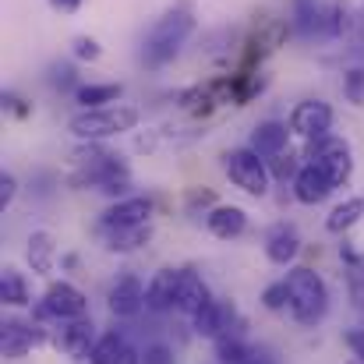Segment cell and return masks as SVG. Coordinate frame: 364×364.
Masks as SVG:
<instances>
[{"label":"cell","mask_w":364,"mask_h":364,"mask_svg":"<svg viewBox=\"0 0 364 364\" xmlns=\"http://www.w3.org/2000/svg\"><path fill=\"white\" fill-rule=\"evenodd\" d=\"M191 32H195V14H191L188 7H170L166 14H159V18L149 25V32H145V39H141V50H138V60H141L145 68H163V64H170V60L181 53V46L188 43Z\"/></svg>","instance_id":"1"},{"label":"cell","mask_w":364,"mask_h":364,"mask_svg":"<svg viewBox=\"0 0 364 364\" xmlns=\"http://www.w3.org/2000/svg\"><path fill=\"white\" fill-rule=\"evenodd\" d=\"M141 124V110L127 107V103H110V107H89L68 117V131L78 141H110L117 134L138 131Z\"/></svg>","instance_id":"2"},{"label":"cell","mask_w":364,"mask_h":364,"mask_svg":"<svg viewBox=\"0 0 364 364\" xmlns=\"http://www.w3.org/2000/svg\"><path fill=\"white\" fill-rule=\"evenodd\" d=\"M287 294H290V304H287V315L297 322V326H318L329 311V287L326 279L308 269V265H294L287 272Z\"/></svg>","instance_id":"3"},{"label":"cell","mask_w":364,"mask_h":364,"mask_svg":"<svg viewBox=\"0 0 364 364\" xmlns=\"http://www.w3.org/2000/svg\"><path fill=\"white\" fill-rule=\"evenodd\" d=\"M220 159H223V173L230 177V184H234V188H241L247 198H265V195H269V188H272L269 163H265L251 145L227 149Z\"/></svg>","instance_id":"4"},{"label":"cell","mask_w":364,"mask_h":364,"mask_svg":"<svg viewBox=\"0 0 364 364\" xmlns=\"http://www.w3.org/2000/svg\"><path fill=\"white\" fill-rule=\"evenodd\" d=\"M304 159H308V163H318L336 188H343V184L354 177V149H350L347 138H340V134H333V131L322 134V138H308Z\"/></svg>","instance_id":"5"},{"label":"cell","mask_w":364,"mask_h":364,"mask_svg":"<svg viewBox=\"0 0 364 364\" xmlns=\"http://www.w3.org/2000/svg\"><path fill=\"white\" fill-rule=\"evenodd\" d=\"M82 315H89V297L68 279H53L36 304V322H68Z\"/></svg>","instance_id":"6"},{"label":"cell","mask_w":364,"mask_h":364,"mask_svg":"<svg viewBox=\"0 0 364 364\" xmlns=\"http://www.w3.org/2000/svg\"><path fill=\"white\" fill-rule=\"evenodd\" d=\"M96 340H100V336H96V326H92L89 315L57 322V329H53V336H50V343H53L64 358H71V361H85V358L92 354Z\"/></svg>","instance_id":"7"},{"label":"cell","mask_w":364,"mask_h":364,"mask_svg":"<svg viewBox=\"0 0 364 364\" xmlns=\"http://www.w3.org/2000/svg\"><path fill=\"white\" fill-rule=\"evenodd\" d=\"M50 340L43 322H21V318H4L0 326V354L7 361H18L25 354H32L36 347H43Z\"/></svg>","instance_id":"8"},{"label":"cell","mask_w":364,"mask_h":364,"mask_svg":"<svg viewBox=\"0 0 364 364\" xmlns=\"http://www.w3.org/2000/svg\"><path fill=\"white\" fill-rule=\"evenodd\" d=\"M333 121H336V114H333V107L326 103V100H301L294 110H290V131L297 134V138H322V134H329L333 131Z\"/></svg>","instance_id":"9"},{"label":"cell","mask_w":364,"mask_h":364,"mask_svg":"<svg viewBox=\"0 0 364 364\" xmlns=\"http://www.w3.org/2000/svg\"><path fill=\"white\" fill-rule=\"evenodd\" d=\"M107 308H110L114 318H134V315H141V308H145V283L134 272H121L110 283Z\"/></svg>","instance_id":"10"},{"label":"cell","mask_w":364,"mask_h":364,"mask_svg":"<svg viewBox=\"0 0 364 364\" xmlns=\"http://www.w3.org/2000/svg\"><path fill=\"white\" fill-rule=\"evenodd\" d=\"M177 287H181V269H173V265L156 269L152 279L145 283V311H152V315L177 311Z\"/></svg>","instance_id":"11"},{"label":"cell","mask_w":364,"mask_h":364,"mask_svg":"<svg viewBox=\"0 0 364 364\" xmlns=\"http://www.w3.org/2000/svg\"><path fill=\"white\" fill-rule=\"evenodd\" d=\"M290 188H294V198H297L301 205H322V202L336 191V184L329 181V173H326L318 163H308V159H304V166L297 170V177L290 181Z\"/></svg>","instance_id":"12"},{"label":"cell","mask_w":364,"mask_h":364,"mask_svg":"<svg viewBox=\"0 0 364 364\" xmlns=\"http://www.w3.org/2000/svg\"><path fill=\"white\" fill-rule=\"evenodd\" d=\"M100 241L110 255H134L152 241V220L149 223H121V227H100Z\"/></svg>","instance_id":"13"},{"label":"cell","mask_w":364,"mask_h":364,"mask_svg":"<svg viewBox=\"0 0 364 364\" xmlns=\"http://www.w3.org/2000/svg\"><path fill=\"white\" fill-rule=\"evenodd\" d=\"M156 213V202L149 195H127V198H117L103 209L100 216V227H121V223H149Z\"/></svg>","instance_id":"14"},{"label":"cell","mask_w":364,"mask_h":364,"mask_svg":"<svg viewBox=\"0 0 364 364\" xmlns=\"http://www.w3.org/2000/svg\"><path fill=\"white\" fill-rule=\"evenodd\" d=\"M85 361L89 364H141V350L124 333L110 329V333H103L96 340V347H92V354Z\"/></svg>","instance_id":"15"},{"label":"cell","mask_w":364,"mask_h":364,"mask_svg":"<svg viewBox=\"0 0 364 364\" xmlns=\"http://www.w3.org/2000/svg\"><path fill=\"white\" fill-rule=\"evenodd\" d=\"M301 255V234L297 227L290 223H276L269 234H265V258L272 265H294Z\"/></svg>","instance_id":"16"},{"label":"cell","mask_w":364,"mask_h":364,"mask_svg":"<svg viewBox=\"0 0 364 364\" xmlns=\"http://www.w3.org/2000/svg\"><path fill=\"white\" fill-rule=\"evenodd\" d=\"M290 124L283 121H262L251 127V134H247V145L262 156V159H269V156H276V152H283V149H290Z\"/></svg>","instance_id":"17"},{"label":"cell","mask_w":364,"mask_h":364,"mask_svg":"<svg viewBox=\"0 0 364 364\" xmlns=\"http://www.w3.org/2000/svg\"><path fill=\"white\" fill-rule=\"evenodd\" d=\"M25 262L36 276H53L57 272V241L50 230H32L25 241Z\"/></svg>","instance_id":"18"},{"label":"cell","mask_w":364,"mask_h":364,"mask_svg":"<svg viewBox=\"0 0 364 364\" xmlns=\"http://www.w3.org/2000/svg\"><path fill=\"white\" fill-rule=\"evenodd\" d=\"M205 227H209L213 237L234 241V237H241L244 230H247V213H244L241 205H213L205 213Z\"/></svg>","instance_id":"19"},{"label":"cell","mask_w":364,"mask_h":364,"mask_svg":"<svg viewBox=\"0 0 364 364\" xmlns=\"http://www.w3.org/2000/svg\"><path fill=\"white\" fill-rule=\"evenodd\" d=\"M213 301V290L209 283L195 272V269H181V287H177V311L181 315H195L198 308H205Z\"/></svg>","instance_id":"20"},{"label":"cell","mask_w":364,"mask_h":364,"mask_svg":"<svg viewBox=\"0 0 364 364\" xmlns=\"http://www.w3.org/2000/svg\"><path fill=\"white\" fill-rule=\"evenodd\" d=\"M290 25H294V32L301 39L326 36V7H322V0H294Z\"/></svg>","instance_id":"21"},{"label":"cell","mask_w":364,"mask_h":364,"mask_svg":"<svg viewBox=\"0 0 364 364\" xmlns=\"http://www.w3.org/2000/svg\"><path fill=\"white\" fill-rule=\"evenodd\" d=\"M0 301L7 308H28L32 304V290H28V279H25L21 269L4 265V272H0Z\"/></svg>","instance_id":"22"},{"label":"cell","mask_w":364,"mask_h":364,"mask_svg":"<svg viewBox=\"0 0 364 364\" xmlns=\"http://www.w3.org/2000/svg\"><path fill=\"white\" fill-rule=\"evenodd\" d=\"M340 258H343V272H347V294H350L354 308L364 311V255L354 251L350 244H340Z\"/></svg>","instance_id":"23"},{"label":"cell","mask_w":364,"mask_h":364,"mask_svg":"<svg viewBox=\"0 0 364 364\" xmlns=\"http://www.w3.org/2000/svg\"><path fill=\"white\" fill-rule=\"evenodd\" d=\"M364 220V195H350L340 205H333V213L326 216V230L329 234H347L350 227H358Z\"/></svg>","instance_id":"24"},{"label":"cell","mask_w":364,"mask_h":364,"mask_svg":"<svg viewBox=\"0 0 364 364\" xmlns=\"http://www.w3.org/2000/svg\"><path fill=\"white\" fill-rule=\"evenodd\" d=\"M121 96H124L121 82H89V85H78L75 103H78L82 110H89V107H110V103H117Z\"/></svg>","instance_id":"25"},{"label":"cell","mask_w":364,"mask_h":364,"mask_svg":"<svg viewBox=\"0 0 364 364\" xmlns=\"http://www.w3.org/2000/svg\"><path fill=\"white\" fill-rule=\"evenodd\" d=\"M358 14H354V7L347 4V0H333L329 7H326V36L329 39H347L350 32H354V21Z\"/></svg>","instance_id":"26"},{"label":"cell","mask_w":364,"mask_h":364,"mask_svg":"<svg viewBox=\"0 0 364 364\" xmlns=\"http://www.w3.org/2000/svg\"><path fill=\"white\" fill-rule=\"evenodd\" d=\"M117 152L107 145V141H78L71 152H68V163L71 166H92V163H103V159H114Z\"/></svg>","instance_id":"27"},{"label":"cell","mask_w":364,"mask_h":364,"mask_svg":"<svg viewBox=\"0 0 364 364\" xmlns=\"http://www.w3.org/2000/svg\"><path fill=\"white\" fill-rule=\"evenodd\" d=\"M265 163H269V173H272V181H294V177H297V170L304 166V152L283 149V152L269 156Z\"/></svg>","instance_id":"28"},{"label":"cell","mask_w":364,"mask_h":364,"mask_svg":"<svg viewBox=\"0 0 364 364\" xmlns=\"http://www.w3.org/2000/svg\"><path fill=\"white\" fill-rule=\"evenodd\" d=\"M216 358H220V364H247L255 358V350L244 343V336H220L216 340Z\"/></svg>","instance_id":"29"},{"label":"cell","mask_w":364,"mask_h":364,"mask_svg":"<svg viewBox=\"0 0 364 364\" xmlns=\"http://www.w3.org/2000/svg\"><path fill=\"white\" fill-rule=\"evenodd\" d=\"M343 100L350 107L364 110V64H354L343 71Z\"/></svg>","instance_id":"30"},{"label":"cell","mask_w":364,"mask_h":364,"mask_svg":"<svg viewBox=\"0 0 364 364\" xmlns=\"http://www.w3.org/2000/svg\"><path fill=\"white\" fill-rule=\"evenodd\" d=\"M46 82H50L57 92H71V96H75V92H78V85H82L71 64H53V68H50V75H46Z\"/></svg>","instance_id":"31"},{"label":"cell","mask_w":364,"mask_h":364,"mask_svg":"<svg viewBox=\"0 0 364 364\" xmlns=\"http://www.w3.org/2000/svg\"><path fill=\"white\" fill-rule=\"evenodd\" d=\"M71 53H75V60L96 64V60L103 57V46H100V39H92V36H75V39H71Z\"/></svg>","instance_id":"32"},{"label":"cell","mask_w":364,"mask_h":364,"mask_svg":"<svg viewBox=\"0 0 364 364\" xmlns=\"http://www.w3.org/2000/svg\"><path fill=\"white\" fill-rule=\"evenodd\" d=\"M262 304H265L269 311H287V304H290L287 279H279V283H269V287L262 290Z\"/></svg>","instance_id":"33"},{"label":"cell","mask_w":364,"mask_h":364,"mask_svg":"<svg viewBox=\"0 0 364 364\" xmlns=\"http://www.w3.org/2000/svg\"><path fill=\"white\" fill-rule=\"evenodd\" d=\"M100 195H107L110 202H117V198H127V195H134V177H131V170H121L114 181H107V188L100 191Z\"/></svg>","instance_id":"34"},{"label":"cell","mask_w":364,"mask_h":364,"mask_svg":"<svg viewBox=\"0 0 364 364\" xmlns=\"http://www.w3.org/2000/svg\"><path fill=\"white\" fill-rule=\"evenodd\" d=\"M141 364H177V354H173V347L170 343H149L145 350H141Z\"/></svg>","instance_id":"35"},{"label":"cell","mask_w":364,"mask_h":364,"mask_svg":"<svg viewBox=\"0 0 364 364\" xmlns=\"http://www.w3.org/2000/svg\"><path fill=\"white\" fill-rule=\"evenodd\" d=\"M213 205H220L216 195H213V188H191V191H188V213H191V216H195L198 209L209 213Z\"/></svg>","instance_id":"36"},{"label":"cell","mask_w":364,"mask_h":364,"mask_svg":"<svg viewBox=\"0 0 364 364\" xmlns=\"http://www.w3.org/2000/svg\"><path fill=\"white\" fill-rule=\"evenodd\" d=\"M14 195H18V177L14 173H0V213L14 202Z\"/></svg>","instance_id":"37"},{"label":"cell","mask_w":364,"mask_h":364,"mask_svg":"<svg viewBox=\"0 0 364 364\" xmlns=\"http://www.w3.org/2000/svg\"><path fill=\"white\" fill-rule=\"evenodd\" d=\"M343 343L350 347V358H361L364 361V326H354L343 333Z\"/></svg>","instance_id":"38"},{"label":"cell","mask_w":364,"mask_h":364,"mask_svg":"<svg viewBox=\"0 0 364 364\" xmlns=\"http://www.w3.org/2000/svg\"><path fill=\"white\" fill-rule=\"evenodd\" d=\"M4 110H11L14 117H28V114H32V107H28L21 96H14V92H4Z\"/></svg>","instance_id":"39"},{"label":"cell","mask_w":364,"mask_h":364,"mask_svg":"<svg viewBox=\"0 0 364 364\" xmlns=\"http://www.w3.org/2000/svg\"><path fill=\"white\" fill-rule=\"evenodd\" d=\"M50 7H57V11H68V14H71V11H78V7H82V0H50Z\"/></svg>","instance_id":"40"},{"label":"cell","mask_w":364,"mask_h":364,"mask_svg":"<svg viewBox=\"0 0 364 364\" xmlns=\"http://www.w3.org/2000/svg\"><path fill=\"white\" fill-rule=\"evenodd\" d=\"M247 364H262V361H258V350H255V358H251V361H247Z\"/></svg>","instance_id":"41"},{"label":"cell","mask_w":364,"mask_h":364,"mask_svg":"<svg viewBox=\"0 0 364 364\" xmlns=\"http://www.w3.org/2000/svg\"><path fill=\"white\" fill-rule=\"evenodd\" d=\"M347 364H364V361H361V358H350V361H347Z\"/></svg>","instance_id":"42"},{"label":"cell","mask_w":364,"mask_h":364,"mask_svg":"<svg viewBox=\"0 0 364 364\" xmlns=\"http://www.w3.org/2000/svg\"><path fill=\"white\" fill-rule=\"evenodd\" d=\"M361 315H364V311H361Z\"/></svg>","instance_id":"43"}]
</instances>
